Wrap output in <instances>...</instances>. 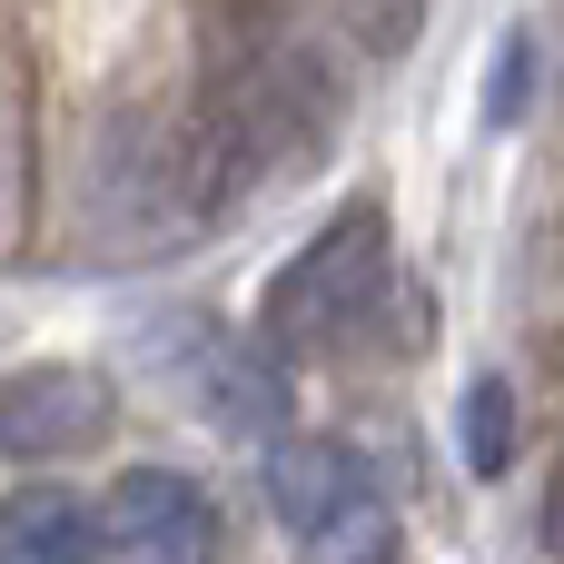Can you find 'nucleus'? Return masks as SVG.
Instances as JSON below:
<instances>
[{"mask_svg":"<svg viewBox=\"0 0 564 564\" xmlns=\"http://www.w3.org/2000/svg\"><path fill=\"white\" fill-rule=\"evenodd\" d=\"M535 545L564 564V456H555V476H545V506H535Z\"/></svg>","mask_w":564,"mask_h":564,"instance_id":"obj_11","label":"nucleus"},{"mask_svg":"<svg viewBox=\"0 0 564 564\" xmlns=\"http://www.w3.org/2000/svg\"><path fill=\"white\" fill-rule=\"evenodd\" d=\"M525 99H535V30H506V50H496V89H486V119L516 129Z\"/></svg>","mask_w":564,"mask_h":564,"instance_id":"obj_10","label":"nucleus"},{"mask_svg":"<svg viewBox=\"0 0 564 564\" xmlns=\"http://www.w3.org/2000/svg\"><path fill=\"white\" fill-rule=\"evenodd\" d=\"M99 545L109 564H218V506L178 466H129L99 496Z\"/></svg>","mask_w":564,"mask_h":564,"instance_id":"obj_2","label":"nucleus"},{"mask_svg":"<svg viewBox=\"0 0 564 564\" xmlns=\"http://www.w3.org/2000/svg\"><path fill=\"white\" fill-rule=\"evenodd\" d=\"M188 387H198V406H208L218 426H238V436H268V426L288 416L278 347H238V337H208V327H188Z\"/></svg>","mask_w":564,"mask_h":564,"instance_id":"obj_5","label":"nucleus"},{"mask_svg":"<svg viewBox=\"0 0 564 564\" xmlns=\"http://www.w3.org/2000/svg\"><path fill=\"white\" fill-rule=\"evenodd\" d=\"M109 416H119V397L89 367H20L0 387V446L10 456H79L109 436Z\"/></svg>","mask_w":564,"mask_h":564,"instance_id":"obj_3","label":"nucleus"},{"mask_svg":"<svg viewBox=\"0 0 564 564\" xmlns=\"http://www.w3.org/2000/svg\"><path fill=\"white\" fill-rule=\"evenodd\" d=\"M327 20H337L357 50L397 59V50H416V20H426V0H327Z\"/></svg>","mask_w":564,"mask_h":564,"instance_id":"obj_9","label":"nucleus"},{"mask_svg":"<svg viewBox=\"0 0 564 564\" xmlns=\"http://www.w3.org/2000/svg\"><path fill=\"white\" fill-rule=\"evenodd\" d=\"M387 268H397V248H387V208H337L278 278H268V307H258V327H268V347L278 357H317V347H337V337H357L367 317H377V297H387Z\"/></svg>","mask_w":564,"mask_h":564,"instance_id":"obj_1","label":"nucleus"},{"mask_svg":"<svg viewBox=\"0 0 564 564\" xmlns=\"http://www.w3.org/2000/svg\"><path fill=\"white\" fill-rule=\"evenodd\" d=\"M456 436H466V466H476V476H506V466H516V387H506L496 367H476V377H466Z\"/></svg>","mask_w":564,"mask_h":564,"instance_id":"obj_7","label":"nucleus"},{"mask_svg":"<svg viewBox=\"0 0 564 564\" xmlns=\"http://www.w3.org/2000/svg\"><path fill=\"white\" fill-rule=\"evenodd\" d=\"M307 555H317V564H406V525L387 516V496H367V506H357L337 535H317Z\"/></svg>","mask_w":564,"mask_h":564,"instance_id":"obj_8","label":"nucleus"},{"mask_svg":"<svg viewBox=\"0 0 564 564\" xmlns=\"http://www.w3.org/2000/svg\"><path fill=\"white\" fill-rule=\"evenodd\" d=\"M367 496H377V476H367V456L337 446V436H288V446L268 456V506H278V525H288L297 545L337 535Z\"/></svg>","mask_w":564,"mask_h":564,"instance_id":"obj_4","label":"nucleus"},{"mask_svg":"<svg viewBox=\"0 0 564 564\" xmlns=\"http://www.w3.org/2000/svg\"><path fill=\"white\" fill-rule=\"evenodd\" d=\"M99 545V506H79L69 486H10L0 506V564H89Z\"/></svg>","mask_w":564,"mask_h":564,"instance_id":"obj_6","label":"nucleus"}]
</instances>
